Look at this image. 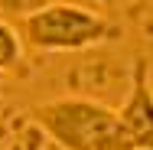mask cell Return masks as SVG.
Listing matches in <instances>:
<instances>
[{"label": "cell", "mask_w": 153, "mask_h": 150, "mask_svg": "<svg viewBox=\"0 0 153 150\" xmlns=\"http://www.w3.org/2000/svg\"><path fill=\"white\" fill-rule=\"evenodd\" d=\"M36 127L62 150H127L117 108L94 98H52L33 104Z\"/></svg>", "instance_id": "cell-1"}, {"label": "cell", "mask_w": 153, "mask_h": 150, "mask_svg": "<svg viewBox=\"0 0 153 150\" xmlns=\"http://www.w3.org/2000/svg\"><path fill=\"white\" fill-rule=\"evenodd\" d=\"M23 36L20 30L7 20V16H0V72H10V69H16L20 59H23Z\"/></svg>", "instance_id": "cell-4"}, {"label": "cell", "mask_w": 153, "mask_h": 150, "mask_svg": "<svg viewBox=\"0 0 153 150\" xmlns=\"http://www.w3.org/2000/svg\"><path fill=\"white\" fill-rule=\"evenodd\" d=\"M127 150H153V78L147 59L134 62L127 98L117 108Z\"/></svg>", "instance_id": "cell-3"}, {"label": "cell", "mask_w": 153, "mask_h": 150, "mask_svg": "<svg viewBox=\"0 0 153 150\" xmlns=\"http://www.w3.org/2000/svg\"><path fill=\"white\" fill-rule=\"evenodd\" d=\"M52 0H0V13L3 16H10V20H26L33 13H39L42 7H49Z\"/></svg>", "instance_id": "cell-5"}, {"label": "cell", "mask_w": 153, "mask_h": 150, "mask_svg": "<svg viewBox=\"0 0 153 150\" xmlns=\"http://www.w3.org/2000/svg\"><path fill=\"white\" fill-rule=\"evenodd\" d=\"M16 30L23 43L36 52H85L101 46L114 33V26L88 7L52 0L39 13L20 20Z\"/></svg>", "instance_id": "cell-2"}]
</instances>
